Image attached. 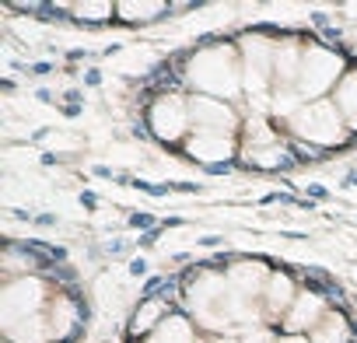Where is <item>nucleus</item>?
I'll return each instance as SVG.
<instances>
[{
  "instance_id": "f257e3e1",
  "label": "nucleus",
  "mask_w": 357,
  "mask_h": 343,
  "mask_svg": "<svg viewBox=\"0 0 357 343\" xmlns=\"http://www.w3.org/2000/svg\"><path fill=\"white\" fill-rule=\"evenodd\" d=\"M183 312L211 336H228L238 340L242 333L266 326L263 315V301L245 298L242 291L231 287L225 270L214 266H200L190 270V277L183 280Z\"/></svg>"
},
{
  "instance_id": "f03ea898",
  "label": "nucleus",
  "mask_w": 357,
  "mask_h": 343,
  "mask_svg": "<svg viewBox=\"0 0 357 343\" xmlns=\"http://www.w3.org/2000/svg\"><path fill=\"white\" fill-rule=\"evenodd\" d=\"M183 88L190 95H211L221 102L245 98V77H242V53L228 39H211L186 53L183 60Z\"/></svg>"
},
{
  "instance_id": "7ed1b4c3",
  "label": "nucleus",
  "mask_w": 357,
  "mask_h": 343,
  "mask_svg": "<svg viewBox=\"0 0 357 343\" xmlns=\"http://www.w3.org/2000/svg\"><path fill=\"white\" fill-rule=\"evenodd\" d=\"M277 39L266 29H245L238 32L235 46L242 53V77H245V102L252 112L270 116L273 112V60H277ZM273 119V116H270Z\"/></svg>"
},
{
  "instance_id": "20e7f679",
  "label": "nucleus",
  "mask_w": 357,
  "mask_h": 343,
  "mask_svg": "<svg viewBox=\"0 0 357 343\" xmlns=\"http://www.w3.org/2000/svg\"><path fill=\"white\" fill-rule=\"evenodd\" d=\"M284 137L294 140V144H308L312 151H340L350 144V130L340 116V109L333 105V98H319V102H308L301 105L284 126Z\"/></svg>"
},
{
  "instance_id": "39448f33",
  "label": "nucleus",
  "mask_w": 357,
  "mask_h": 343,
  "mask_svg": "<svg viewBox=\"0 0 357 343\" xmlns=\"http://www.w3.org/2000/svg\"><path fill=\"white\" fill-rule=\"evenodd\" d=\"M347 56L329 46V43H315L308 39L305 43V60H301V74H298V84H294V95L308 105V102H319V98H329L336 91V84L343 81L347 74Z\"/></svg>"
},
{
  "instance_id": "423d86ee",
  "label": "nucleus",
  "mask_w": 357,
  "mask_h": 343,
  "mask_svg": "<svg viewBox=\"0 0 357 343\" xmlns=\"http://www.w3.org/2000/svg\"><path fill=\"white\" fill-rule=\"evenodd\" d=\"M144 123H147V133L168 147H183L186 137L193 133V116H190V91H158L151 102H147V112H144Z\"/></svg>"
},
{
  "instance_id": "0eeeda50",
  "label": "nucleus",
  "mask_w": 357,
  "mask_h": 343,
  "mask_svg": "<svg viewBox=\"0 0 357 343\" xmlns=\"http://www.w3.org/2000/svg\"><path fill=\"white\" fill-rule=\"evenodd\" d=\"M53 291L56 287L43 273L4 280V287H0V329H11L18 322H29V319L46 315Z\"/></svg>"
},
{
  "instance_id": "6e6552de",
  "label": "nucleus",
  "mask_w": 357,
  "mask_h": 343,
  "mask_svg": "<svg viewBox=\"0 0 357 343\" xmlns=\"http://www.w3.org/2000/svg\"><path fill=\"white\" fill-rule=\"evenodd\" d=\"M183 154L197 165H228L242 154V137L235 133H214V130H193L183 144Z\"/></svg>"
},
{
  "instance_id": "1a4fd4ad",
  "label": "nucleus",
  "mask_w": 357,
  "mask_h": 343,
  "mask_svg": "<svg viewBox=\"0 0 357 343\" xmlns=\"http://www.w3.org/2000/svg\"><path fill=\"white\" fill-rule=\"evenodd\" d=\"M190 116H193V130L242 137V126H245V116L235 109V102H221L211 95H190Z\"/></svg>"
},
{
  "instance_id": "9d476101",
  "label": "nucleus",
  "mask_w": 357,
  "mask_h": 343,
  "mask_svg": "<svg viewBox=\"0 0 357 343\" xmlns=\"http://www.w3.org/2000/svg\"><path fill=\"white\" fill-rule=\"evenodd\" d=\"M46 322H50L53 343H70L81 333V326H84V305H81V298L70 294V291H63V287H56L53 298H50V308H46Z\"/></svg>"
},
{
  "instance_id": "9b49d317",
  "label": "nucleus",
  "mask_w": 357,
  "mask_h": 343,
  "mask_svg": "<svg viewBox=\"0 0 357 343\" xmlns=\"http://www.w3.org/2000/svg\"><path fill=\"white\" fill-rule=\"evenodd\" d=\"M326 312H329L326 294H319L315 287H301L280 329H284V333H291V336H308V333L326 319Z\"/></svg>"
},
{
  "instance_id": "f8f14e48",
  "label": "nucleus",
  "mask_w": 357,
  "mask_h": 343,
  "mask_svg": "<svg viewBox=\"0 0 357 343\" xmlns=\"http://www.w3.org/2000/svg\"><path fill=\"white\" fill-rule=\"evenodd\" d=\"M298 291H301V287H298L284 270H273V273H270V284H266V291H263V315H266V326H284V319H287V312H291Z\"/></svg>"
},
{
  "instance_id": "ddd939ff",
  "label": "nucleus",
  "mask_w": 357,
  "mask_h": 343,
  "mask_svg": "<svg viewBox=\"0 0 357 343\" xmlns=\"http://www.w3.org/2000/svg\"><path fill=\"white\" fill-rule=\"evenodd\" d=\"M172 315V305H168V298L165 294H151V298H140V305L133 308V315H130V326H126V333L140 343V340H147L165 319Z\"/></svg>"
},
{
  "instance_id": "4468645a",
  "label": "nucleus",
  "mask_w": 357,
  "mask_h": 343,
  "mask_svg": "<svg viewBox=\"0 0 357 343\" xmlns=\"http://www.w3.org/2000/svg\"><path fill=\"white\" fill-rule=\"evenodd\" d=\"M140 343H204V336H200V326L186 315V312H172L147 340H140Z\"/></svg>"
},
{
  "instance_id": "2eb2a0df",
  "label": "nucleus",
  "mask_w": 357,
  "mask_h": 343,
  "mask_svg": "<svg viewBox=\"0 0 357 343\" xmlns=\"http://www.w3.org/2000/svg\"><path fill=\"white\" fill-rule=\"evenodd\" d=\"M175 8L165 0H123L116 4V22L119 25H154L161 18H168Z\"/></svg>"
},
{
  "instance_id": "dca6fc26",
  "label": "nucleus",
  "mask_w": 357,
  "mask_h": 343,
  "mask_svg": "<svg viewBox=\"0 0 357 343\" xmlns=\"http://www.w3.org/2000/svg\"><path fill=\"white\" fill-rule=\"evenodd\" d=\"M312 343H354V322L347 319V312L340 308H329L326 319L308 333Z\"/></svg>"
},
{
  "instance_id": "f3484780",
  "label": "nucleus",
  "mask_w": 357,
  "mask_h": 343,
  "mask_svg": "<svg viewBox=\"0 0 357 343\" xmlns=\"http://www.w3.org/2000/svg\"><path fill=\"white\" fill-rule=\"evenodd\" d=\"M238 161H245L249 168H259V172H277V168L291 165V161H294V154H291L287 137H284V140H277V144H270V147H259V151H242V154H238Z\"/></svg>"
},
{
  "instance_id": "a211bd4d",
  "label": "nucleus",
  "mask_w": 357,
  "mask_h": 343,
  "mask_svg": "<svg viewBox=\"0 0 357 343\" xmlns=\"http://www.w3.org/2000/svg\"><path fill=\"white\" fill-rule=\"evenodd\" d=\"M56 11L70 15L81 25H109L116 18V4L112 0H81V4H56Z\"/></svg>"
},
{
  "instance_id": "6ab92c4d",
  "label": "nucleus",
  "mask_w": 357,
  "mask_h": 343,
  "mask_svg": "<svg viewBox=\"0 0 357 343\" xmlns=\"http://www.w3.org/2000/svg\"><path fill=\"white\" fill-rule=\"evenodd\" d=\"M0 266H4V280H18V277H32V273H39L43 259H39L29 245L11 242V245L4 249V259H0Z\"/></svg>"
},
{
  "instance_id": "aec40b11",
  "label": "nucleus",
  "mask_w": 357,
  "mask_h": 343,
  "mask_svg": "<svg viewBox=\"0 0 357 343\" xmlns=\"http://www.w3.org/2000/svg\"><path fill=\"white\" fill-rule=\"evenodd\" d=\"M329 98H333V105L340 109L347 130L357 133V67H350V70L343 74V81L336 84V91H333Z\"/></svg>"
},
{
  "instance_id": "412c9836",
  "label": "nucleus",
  "mask_w": 357,
  "mask_h": 343,
  "mask_svg": "<svg viewBox=\"0 0 357 343\" xmlns=\"http://www.w3.org/2000/svg\"><path fill=\"white\" fill-rule=\"evenodd\" d=\"M277 340H280V333L273 326H256V329L238 336V343H277Z\"/></svg>"
},
{
  "instance_id": "4be33fe9",
  "label": "nucleus",
  "mask_w": 357,
  "mask_h": 343,
  "mask_svg": "<svg viewBox=\"0 0 357 343\" xmlns=\"http://www.w3.org/2000/svg\"><path fill=\"white\" fill-rule=\"evenodd\" d=\"M277 343H312L308 336H291V333H280V340Z\"/></svg>"
},
{
  "instance_id": "5701e85b",
  "label": "nucleus",
  "mask_w": 357,
  "mask_h": 343,
  "mask_svg": "<svg viewBox=\"0 0 357 343\" xmlns=\"http://www.w3.org/2000/svg\"><path fill=\"white\" fill-rule=\"evenodd\" d=\"M218 343H238V340H218Z\"/></svg>"
},
{
  "instance_id": "b1692460",
  "label": "nucleus",
  "mask_w": 357,
  "mask_h": 343,
  "mask_svg": "<svg viewBox=\"0 0 357 343\" xmlns=\"http://www.w3.org/2000/svg\"><path fill=\"white\" fill-rule=\"evenodd\" d=\"M4 343H8V340H4Z\"/></svg>"
}]
</instances>
